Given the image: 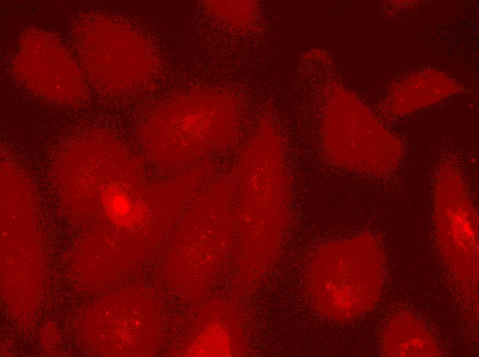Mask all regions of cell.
<instances>
[{
  "label": "cell",
  "mask_w": 479,
  "mask_h": 357,
  "mask_svg": "<svg viewBox=\"0 0 479 357\" xmlns=\"http://www.w3.org/2000/svg\"><path fill=\"white\" fill-rule=\"evenodd\" d=\"M312 266V295L323 316L347 321L376 306L384 268L381 249L372 235L363 233L324 246Z\"/></svg>",
  "instance_id": "obj_1"
},
{
  "label": "cell",
  "mask_w": 479,
  "mask_h": 357,
  "mask_svg": "<svg viewBox=\"0 0 479 357\" xmlns=\"http://www.w3.org/2000/svg\"><path fill=\"white\" fill-rule=\"evenodd\" d=\"M174 100L151 122L148 141L160 157L175 161L196 157L231 141L237 128L235 105L220 95L195 93Z\"/></svg>",
  "instance_id": "obj_2"
},
{
  "label": "cell",
  "mask_w": 479,
  "mask_h": 357,
  "mask_svg": "<svg viewBox=\"0 0 479 357\" xmlns=\"http://www.w3.org/2000/svg\"><path fill=\"white\" fill-rule=\"evenodd\" d=\"M80 35L81 58L92 80L103 89L129 91L148 82L157 60L136 31L110 20L88 24Z\"/></svg>",
  "instance_id": "obj_3"
},
{
  "label": "cell",
  "mask_w": 479,
  "mask_h": 357,
  "mask_svg": "<svg viewBox=\"0 0 479 357\" xmlns=\"http://www.w3.org/2000/svg\"><path fill=\"white\" fill-rule=\"evenodd\" d=\"M434 218L438 246L458 281L478 283V216L458 170L441 168L434 187Z\"/></svg>",
  "instance_id": "obj_4"
},
{
  "label": "cell",
  "mask_w": 479,
  "mask_h": 357,
  "mask_svg": "<svg viewBox=\"0 0 479 357\" xmlns=\"http://www.w3.org/2000/svg\"><path fill=\"white\" fill-rule=\"evenodd\" d=\"M15 64L27 86L48 97L76 98L85 90L74 57L50 35L36 34L24 40Z\"/></svg>",
  "instance_id": "obj_5"
},
{
  "label": "cell",
  "mask_w": 479,
  "mask_h": 357,
  "mask_svg": "<svg viewBox=\"0 0 479 357\" xmlns=\"http://www.w3.org/2000/svg\"><path fill=\"white\" fill-rule=\"evenodd\" d=\"M382 353L387 357H439L442 352L433 335L409 312L394 314L382 335Z\"/></svg>",
  "instance_id": "obj_6"
}]
</instances>
